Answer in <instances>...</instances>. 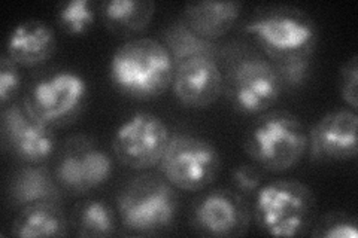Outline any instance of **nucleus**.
I'll return each instance as SVG.
<instances>
[{
  "instance_id": "9",
  "label": "nucleus",
  "mask_w": 358,
  "mask_h": 238,
  "mask_svg": "<svg viewBox=\"0 0 358 238\" xmlns=\"http://www.w3.org/2000/svg\"><path fill=\"white\" fill-rule=\"evenodd\" d=\"M114 163L96 139L87 134L66 137L54 155L52 173L64 194L83 197L106 184Z\"/></svg>"
},
{
  "instance_id": "11",
  "label": "nucleus",
  "mask_w": 358,
  "mask_h": 238,
  "mask_svg": "<svg viewBox=\"0 0 358 238\" xmlns=\"http://www.w3.org/2000/svg\"><path fill=\"white\" fill-rule=\"evenodd\" d=\"M0 137L3 149L24 164L48 163L59 149L55 130L33 115L22 98L2 107Z\"/></svg>"
},
{
  "instance_id": "10",
  "label": "nucleus",
  "mask_w": 358,
  "mask_h": 238,
  "mask_svg": "<svg viewBox=\"0 0 358 238\" xmlns=\"http://www.w3.org/2000/svg\"><path fill=\"white\" fill-rule=\"evenodd\" d=\"M172 137L171 128L155 113L138 110L122 121L112 135V152L131 170H148L160 163Z\"/></svg>"
},
{
  "instance_id": "2",
  "label": "nucleus",
  "mask_w": 358,
  "mask_h": 238,
  "mask_svg": "<svg viewBox=\"0 0 358 238\" xmlns=\"http://www.w3.org/2000/svg\"><path fill=\"white\" fill-rule=\"evenodd\" d=\"M175 63L159 39L131 38L112 54L109 79L118 93L133 100L160 97L172 85Z\"/></svg>"
},
{
  "instance_id": "24",
  "label": "nucleus",
  "mask_w": 358,
  "mask_h": 238,
  "mask_svg": "<svg viewBox=\"0 0 358 238\" xmlns=\"http://www.w3.org/2000/svg\"><path fill=\"white\" fill-rule=\"evenodd\" d=\"M284 91H299L303 88L312 73V57L284 61H272Z\"/></svg>"
},
{
  "instance_id": "16",
  "label": "nucleus",
  "mask_w": 358,
  "mask_h": 238,
  "mask_svg": "<svg viewBox=\"0 0 358 238\" xmlns=\"http://www.w3.org/2000/svg\"><path fill=\"white\" fill-rule=\"evenodd\" d=\"M64 195L54 173L45 164H24L8 180L6 201L13 209L36 202H60Z\"/></svg>"
},
{
  "instance_id": "26",
  "label": "nucleus",
  "mask_w": 358,
  "mask_h": 238,
  "mask_svg": "<svg viewBox=\"0 0 358 238\" xmlns=\"http://www.w3.org/2000/svg\"><path fill=\"white\" fill-rule=\"evenodd\" d=\"M18 64L6 54L0 57V105L2 107L17 100L21 88V75Z\"/></svg>"
},
{
  "instance_id": "18",
  "label": "nucleus",
  "mask_w": 358,
  "mask_h": 238,
  "mask_svg": "<svg viewBox=\"0 0 358 238\" xmlns=\"http://www.w3.org/2000/svg\"><path fill=\"white\" fill-rule=\"evenodd\" d=\"M69 216L60 202H36L20 209L10 225V235L18 238H54L69 235Z\"/></svg>"
},
{
  "instance_id": "17",
  "label": "nucleus",
  "mask_w": 358,
  "mask_h": 238,
  "mask_svg": "<svg viewBox=\"0 0 358 238\" xmlns=\"http://www.w3.org/2000/svg\"><path fill=\"white\" fill-rule=\"evenodd\" d=\"M242 8L238 0H201L187 3L181 18L199 36L217 42L236 24Z\"/></svg>"
},
{
  "instance_id": "13",
  "label": "nucleus",
  "mask_w": 358,
  "mask_h": 238,
  "mask_svg": "<svg viewBox=\"0 0 358 238\" xmlns=\"http://www.w3.org/2000/svg\"><path fill=\"white\" fill-rule=\"evenodd\" d=\"M358 117L352 109H336L309 130L310 158L315 161H350L358 154Z\"/></svg>"
},
{
  "instance_id": "8",
  "label": "nucleus",
  "mask_w": 358,
  "mask_h": 238,
  "mask_svg": "<svg viewBox=\"0 0 358 238\" xmlns=\"http://www.w3.org/2000/svg\"><path fill=\"white\" fill-rule=\"evenodd\" d=\"M157 167L176 189L196 192L215 182L221 156L212 142L193 134L175 133Z\"/></svg>"
},
{
  "instance_id": "19",
  "label": "nucleus",
  "mask_w": 358,
  "mask_h": 238,
  "mask_svg": "<svg viewBox=\"0 0 358 238\" xmlns=\"http://www.w3.org/2000/svg\"><path fill=\"white\" fill-rule=\"evenodd\" d=\"M99 14L109 31L127 38L150 26L155 3L152 0H106L99 6Z\"/></svg>"
},
{
  "instance_id": "7",
  "label": "nucleus",
  "mask_w": 358,
  "mask_h": 238,
  "mask_svg": "<svg viewBox=\"0 0 358 238\" xmlns=\"http://www.w3.org/2000/svg\"><path fill=\"white\" fill-rule=\"evenodd\" d=\"M24 100L29 110L52 130L75 124L88 101L85 77L71 69L45 70L30 82Z\"/></svg>"
},
{
  "instance_id": "4",
  "label": "nucleus",
  "mask_w": 358,
  "mask_h": 238,
  "mask_svg": "<svg viewBox=\"0 0 358 238\" xmlns=\"http://www.w3.org/2000/svg\"><path fill=\"white\" fill-rule=\"evenodd\" d=\"M175 186L157 173H141L118 191L115 210L127 234L152 237L169 231L178 216Z\"/></svg>"
},
{
  "instance_id": "5",
  "label": "nucleus",
  "mask_w": 358,
  "mask_h": 238,
  "mask_svg": "<svg viewBox=\"0 0 358 238\" xmlns=\"http://www.w3.org/2000/svg\"><path fill=\"white\" fill-rule=\"evenodd\" d=\"M309 130L285 109H268L257 115L245 133L243 149L263 170L282 173L294 168L308 152Z\"/></svg>"
},
{
  "instance_id": "12",
  "label": "nucleus",
  "mask_w": 358,
  "mask_h": 238,
  "mask_svg": "<svg viewBox=\"0 0 358 238\" xmlns=\"http://www.w3.org/2000/svg\"><path fill=\"white\" fill-rule=\"evenodd\" d=\"M250 202L238 191L215 188L194 202L189 223L197 235L208 238L243 237L250 230Z\"/></svg>"
},
{
  "instance_id": "15",
  "label": "nucleus",
  "mask_w": 358,
  "mask_h": 238,
  "mask_svg": "<svg viewBox=\"0 0 358 238\" xmlns=\"http://www.w3.org/2000/svg\"><path fill=\"white\" fill-rule=\"evenodd\" d=\"M55 47H57V39L48 22L30 18L18 22L10 30L5 54L18 66L36 67L51 59Z\"/></svg>"
},
{
  "instance_id": "1",
  "label": "nucleus",
  "mask_w": 358,
  "mask_h": 238,
  "mask_svg": "<svg viewBox=\"0 0 358 238\" xmlns=\"http://www.w3.org/2000/svg\"><path fill=\"white\" fill-rule=\"evenodd\" d=\"M218 61L224 77L222 96L242 115L257 117L272 109L284 93L273 63L248 43L221 45Z\"/></svg>"
},
{
  "instance_id": "3",
  "label": "nucleus",
  "mask_w": 358,
  "mask_h": 238,
  "mask_svg": "<svg viewBox=\"0 0 358 238\" xmlns=\"http://www.w3.org/2000/svg\"><path fill=\"white\" fill-rule=\"evenodd\" d=\"M243 30L271 61L309 59L318 43L315 20L306 10L291 5L257 8Z\"/></svg>"
},
{
  "instance_id": "6",
  "label": "nucleus",
  "mask_w": 358,
  "mask_h": 238,
  "mask_svg": "<svg viewBox=\"0 0 358 238\" xmlns=\"http://www.w3.org/2000/svg\"><path fill=\"white\" fill-rule=\"evenodd\" d=\"M252 200L254 222L266 235H306L317 219L315 194L308 185L294 179H276L263 184Z\"/></svg>"
},
{
  "instance_id": "25",
  "label": "nucleus",
  "mask_w": 358,
  "mask_h": 238,
  "mask_svg": "<svg viewBox=\"0 0 358 238\" xmlns=\"http://www.w3.org/2000/svg\"><path fill=\"white\" fill-rule=\"evenodd\" d=\"M264 170L255 163H243L233 168L231 184L233 189L238 191L246 200L254 198L257 191L263 185Z\"/></svg>"
},
{
  "instance_id": "14",
  "label": "nucleus",
  "mask_w": 358,
  "mask_h": 238,
  "mask_svg": "<svg viewBox=\"0 0 358 238\" xmlns=\"http://www.w3.org/2000/svg\"><path fill=\"white\" fill-rule=\"evenodd\" d=\"M172 89L185 107L205 109L222 96L224 77L220 61L210 57H192L175 64Z\"/></svg>"
},
{
  "instance_id": "21",
  "label": "nucleus",
  "mask_w": 358,
  "mask_h": 238,
  "mask_svg": "<svg viewBox=\"0 0 358 238\" xmlns=\"http://www.w3.org/2000/svg\"><path fill=\"white\" fill-rule=\"evenodd\" d=\"M162 43L172 55L175 64L192 57H210L220 60L221 45L215 40H208L199 36L187 26V22L179 17L172 21L162 33Z\"/></svg>"
},
{
  "instance_id": "27",
  "label": "nucleus",
  "mask_w": 358,
  "mask_h": 238,
  "mask_svg": "<svg viewBox=\"0 0 358 238\" xmlns=\"http://www.w3.org/2000/svg\"><path fill=\"white\" fill-rule=\"evenodd\" d=\"M339 89L342 100L352 110L358 109V55L354 54L341 67Z\"/></svg>"
},
{
  "instance_id": "22",
  "label": "nucleus",
  "mask_w": 358,
  "mask_h": 238,
  "mask_svg": "<svg viewBox=\"0 0 358 238\" xmlns=\"http://www.w3.org/2000/svg\"><path fill=\"white\" fill-rule=\"evenodd\" d=\"M94 5L90 0H67L55 9V21L69 35H84L94 24Z\"/></svg>"
},
{
  "instance_id": "20",
  "label": "nucleus",
  "mask_w": 358,
  "mask_h": 238,
  "mask_svg": "<svg viewBox=\"0 0 358 238\" xmlns=\"http://www.w3.org/2000/svg\"><path fill=\"white\" fill-rule=\"evenodd\" d=\"M69 223L76 237L106 238L117 235L120 219L110 204L100 198H90L75 204Z\"/></svg>"
},
{
  "instance_id": "23",
  "label": "nucleus",
  "mask_w": 358,
  "mask_h": 238,
  "mask_svg": "<svg viewBox=\"0 0 358 238\" xmlns=\"http://www.w3.org/2000/svg\"><path fill=\"white\" fill-rule=\"evenodd\" d=\"M309 234L315 238H357L358 222L354 214L334 210L315 219Z\"/></svg>"
}]
</instances>
